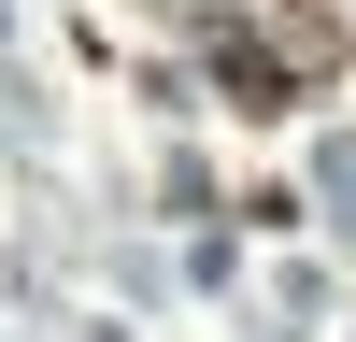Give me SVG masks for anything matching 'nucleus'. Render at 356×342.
<instances>
[{
    "label": "nucleus",
    "instance_id": "f257e3e1",
    "mask_svg": "<svg viewBox=\"0 0 356 342\" xmlns=\"http://www.w3.org/2000/svg\"><path fill=\"white\" fill-rule=\"evenodd\" d=\"M214 72H228V100H243V114H285V100L314 86L285 28H228V43H214Z\"/></svg>",
    "mask_w": 356,
    "mask_h": 342
}]
</instances>
